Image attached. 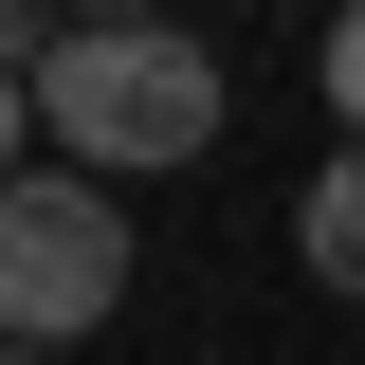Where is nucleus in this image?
<instances>
[{
	"mask_svg": "<svg viewBox=\"0 0 365 365\" xmlns=\"http://www.w3.org/2000/svg\"><path fill=\"white\" fill-rule=\"evenodd\" d=\"M37 128L73 146V182H146V165H201L220 146V55L165 37V19H73L37 73Z\"/></svg>",
	"mask_w": 365,
	"mask_h": 365,
	"instance_id": "f257e3e1",
	"label": "nucleus"
},
{
	"mask_svg": "<svg viewBox=\"0 0 365 365\" xmlns=\"http://www.w3.org/2000/svg\"><path fill=\"white\" fill-rule=\"evenodd\" d=\"M128 311V220H110V182H0V347L73 365L91 329Z\"/></svg>",
	"mask_w": 365,
	"mask_h": 365,
	"instance_id": "f03ea898",
	"label": "nucleus"
},
{
	"mask_svg": "<svg viewBox=\"0 0 365 365\" xmlns=\"http://www.w3.org/2000/svg\"><path fill=\"white\" fill-rule=\"evenodd\" d=\"M292 256H311L329 292H365V146H329V165H311V201H292Z\"/></svg>",
	"mask_w": 365,
	"mask_h": 365,
	"instance_id": "7ed1b4c3",
	"label": "nucleus"
},
{
	"mask_svg": "<svg viewBox=\"0 0 365 365\" xmlns=\"http://www.w3.org/2000/svg\"><path fill=\"white\" fill-rule=\"evenodd\" d=\"M311 73H329V110H347V146H365V0L329 19V55H311Z\"/></svg>",
	"mask_w": 365,
	"mask_h": 365,
	"instance_id": "20e7f679",
	"label": "nucleus"
},
{
	"mask_svg": "<svg viewBox=\"0 0 365 365\" xmlns=\"http://www.w3.org/2000/svg\"><path fill=\"white\" fill-rule=\"evenodd\" d=\"M19 146H37V91H0V182H19Z\"/></svg>",
	"mask_w": 365,
	"mask_h": 365,
	"instance_id": "39448f33",
	"label": "nucleus"
},
{
	"mask_svg": "<svg viewBox=\"0 0 365 365\" xmlns=\"http://www.w3.org/2000/svg\"><path fill=\"white\" fill-rule=\"evenodd\" d=\"M0 365H37V347H0Z\"/></svg>",
	"mask_w": 365,
	"mask_h": 365,
	"instance_id": "423d86ee",
	"label": "nucleus"
}]
</instances>
